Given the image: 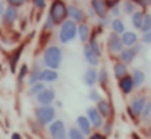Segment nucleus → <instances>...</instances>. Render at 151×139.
Returning a JSON list of instances; mask_svg holds the SVG:
<instances>
[{"label":"nucleus","instance_id":"nucleus-1","mask_svg":"<svg viewBox=\"0 0 151 139\" xmlns=\"http://www.w3.org/2000/svg\"><path fill=\"white\" fill-rule=\"evenodd\" d=\"M63 62V53L60 50V47L57 46H50L47 47L43 53V63L46 67L49 69H59L60 64Z\"/></svg>","mask_w":151,"mask_h":139},{"label":"nucleus","instance_id":"nucleus-2","mask_svg":"<svg viewBox=\"0 0 151 139\" xmlns=\"http://www.w3.org/2000/svg\"><path fill=\"white\" fill-rule=\"evenodd\" d=\"M78 37V25L73 21H65L60 25V31H59V40L63 44H68L70 41H73Z\"/></svg>","mask_w":151,"mask_h":139},{"label":"nucleus","instance_id":"nucleus-3","mask_svg":"<svg viewBox=\"0 0 151 139\" xmlns=\"http://www.w3.org/2000/svg\"><path fill=\"white\" fill-rule=\"evenodd\" d=\"M49 15L51 16V19L54 21L56 25H62L66 18H68V6L63 0H54L50 6Z\"/></svg>","mask_w":151,"mask_h":139},{"label":"nucleus","instance_id":"nucleus-4","mask_svg":"<svg viewBox=\"0 0 151 139\" xmlns=\"http://www.w3.org/2000/svg\"><path fill=\"white\" fill-rule=\"evenodd\" d=\"M35 119L40 125H50L51 122L56 120V111L51 105H40L34 110Z\"/></svg>","mask_w":151,"mask_h":139},{"label":"nucleus","instance_id":"nucleus-5","mask_svg":"<svg viewBox=\"0 0 151 139\" xmlns=\"http://www.w3.org/2000/svg\"><path fill=\"white\" fill-rule=\"evenodd\" d=\"M49 133L51 139H69L68 138V129L62 120H54L49 126Z\"/></svg>","mask_w":151,"mask_h":139},{"label":"nucleus","instance_id":"nucleus-6","mask_svg":"<svg viewBox=\"0 0 151 139\" xmlns=\"http://www.w3.org/2000/svg\"><path fill=\"white\" fill-rule=\"evenodd\" d=\"M139 50H141V46H138V44H135V46H132V47H125L120 51V54H119L120 56V62H123L125 64L132 63L135 60L137 54L139 53Z\"/></svg>","mask_w":151,"mask_h":139},{"label":"nucleus","instance_id":"nucleus-7","mask_svg":"<svg viewBox=\"0 0 151 139\" xmlns=\"http://www.w3.org/2000/svg\"><path fill=\"white\" fill-rule=\"evenodd\" d=\"M107 48L111 54H120V51L123 50V44L120 40V35L116 32H111L107 38Z\"/></svg>","mask_w":151,"mask_h":139},{"label":"nucleus","instance_id":"nucleus-8","mask_svg":"<svg viewBox=\"0 0 151 139\" xmlns=\"http://www.w3.org/2000/svg\"><path fill=\"white\" fill-rule=\"evenodd\" d=\"M18 16H19V10H18V7H15V6H6V9H4V13H3V25H6V27H12L15 22H16V19H18Z\"/></svg>","mask_w":151,"mask_h":139},{"label":"nucleus","instance_id":"nucleus-9","mask_svg":"<svg viewBox=\"0 0 151 139\" xmlns=\"http://www.w3.org/2000/svg\"><path fill=\"white\" fill-rule=\"evenodd\" d=\"M147 100L144 97H135L132 101H131V105H129V113L132 114V117H139L142 114V110H144V105H145Z\"/></svg>","mask_w":151,"mask_h":139},{"label":"nucleus","instance_id":"nucleus-10","mask_svg":"<svg viewBox=\"0 0 151 139\" xmlns=\"http://www.w3.org/2000/svg\"><path fill=\"white\" fill-rule=\"evenodd\" d=\"M87 117H88V120H90V123H91V126L93 128H101L103 126V120H104V117L101 116V113L97 110V107H88L87 108Z\"/></svg>","mask_w":151,"mask_h":139},{"label":"nucleus","instance_id":"nucleus-11","mask_svg":"<svg viewBox=\"0 0 151 139\" xmlns=\"http://www.w3.org/2000/svg\"><path fill=\"white\" fill-rule=\"evenodd\" d=\"M91 7L100 19L109 16V6L106 4V0H91Z\"/></svg>","mask_w":151,"mask_h":139},{"label":"nucleus","instance_id":"nucleus-12","mask_svg":"<svg viewBox=\"0 0 151 139\" xmlns=\"http://www.w3.org/2000/svg\"><path fill=\"white\" fill-rule=\"evenodd\" d=\"M84 82H85L87 87L93 88V87L99 82V70H97L96 67L90 66V67L85 70V73H84Z\"/></svg>","mask_w":151,"mask_h":139},{"label":"nucleus","instance_id":"nucleus-13","mask_svg":"<svg viewBox=\"0 0 151 139\" xmlns=\"http://www.w3.org/2000/svg\"><path fill=\"white\" fill-rule=\"evenodd\" d=\"M68 16H69V19L70 21H73V22H84V18H85V15H84V12L81 10V7H78V6H75V4H69L68 6Z\"/></svg>","mask_w":151,"mask_h":139},{"label":"nucleus","instance_id":"nucleus-14","mask_svg":"<svg viewBox=\"0 0 151 139\" xmlns=\"http://www.w3.org/2000/svg\"><path fill=\"white\" fill-rule=\"evenodd\" d=\"M40 82H44V84H51L54 81L59 79V73L54 70V69H41L40 70Z\"/></svg>","mask_w":151,"mask_h":139},{"label":"nucleus","instance_id":"nucleus-15","mask_svg":"<svg viewBox=\"0 0 151 139\" xmlns=\"http://www.w3.org/2000/svg\"><path fill=\"white\" fill-rule=\"evenodd\" d=\"M35 98H37V101H38L40 105H50L51 102L54 101V91L46 88L44 91H41V92L38 94Z\"/></svg>","mask_w":151,"mask_h":139},{"label":"nucleus","instance_id":"nucleus-16","mask_svg":"<svg viewBox=\"0 0 151 139\" xmlns=\"http://www.w3.org/2000/svg\"><path fill=\"white\" fill-rule=\"evenodd\" d=\"M119 90L122 91V94H131L134 91V88H135V85H134V81H132V76L131 75H126L125 78H122V79H119Z\"/></svg>","mask_w":151,"mask_h":139},{"label":"nucleus","instance_id":"nucleus-17","mask_svg":"<svg viewBox=\"0 0 151 139\" xmlns=\"http://www.w3.org/2000/svg\"><path fill=\"white\" fill-rule=\"evenodd\" d=\"M84 57H85V60L88 62V64L93 66V67H96V66L100 63V57L93 51V48L90 47V44H85V46H84Z\"/></svg>","mask_w":151,"mask_h":139},{"label":"nucleus","instance_id":"nucleus-18","mask_svg":"<svg viewBox=\"0 0 151 139\" xmlns=\"http://www.w3.org/2000/svg\"><path fill=\"white\" fill-rule=\"evenodd\" d=\"M78 38L81 40V43H88L91 40V28L88 24L81 22L78 25Z\"/></svg>","mask_w":151,"mask_h":139},{"label":"nucleus","instance_id":"nucleus-19","mask_svg":"<svg viewBox=\"0 0 151 139\" xmlns=\"http://www.w3.org/2000/svg\"><path fill=\"white\" fill-rule=\"evenodd\" d=\"M76 128L85 135V136H90L91 135V123H90V120H88V117L87 116H79L78 119H76Z\"/></svg>","mask_w":151,"mask_h":139},{"label":"nucleus","instance_id":"nucleus-20","mask_svg":"<svg viewBox=\"0 0 151 139\" xmlns=\"http://www.w3.org/2000/svg\"><path fill=\"white\" fill-rule=\"evenodd\" d=\"M120 40H122L123 47H132L137 44L138 35H137V32H134V31H125L123 34H120Z\"/></svg>","mask_w":151,"mask_h":139},{"label":"nucleus","instance_id":"nucleus-21","mask_svg":"<svg viewBox=\"0 0 151 139\" xmlns=\"http://www.w3.org/2000/svg\"><path fill=\"white\" fill-rule=\"evenodd\" d=\"M113 72H114V76H116L117 81L122 79V78H125L126 75H129V73H128V66H126L123 62H117V63H114V66H113Z\"/></svg>","mask_w":151,"mask_h":139},{"label":"nucleus","instance_id":"nucleus-22","mask_svg":"<svg viewBox=\"0 0 151 139\" xmlns=\"http://www.w3.org/2000/svg\"><path fill=\"white\" fill-rule=\"evenodd\" d=\"M131 76H132V81H134L135 88H139V87L144 85V82H145V73H144L141 69H135Z\"/></svg>","mask_w":151,"mask_h":139},{"label":"nucleus","instance_id":"nucleus-23","mask_svg":"<svg viewBox=\"0 0 151 139\" xmlns=\"http://www.w3.org/2000/svg\"><path fill=\"white\" fill-rule=\"evenodd\" d=\"M142 19H144V12L141 10H137L131 15V22H132V27L138 31H141V25H142Z\"/></svg>","mask_w":151,"mask_h":139},{"label":"nucleus","instance_id":"nucleus-24","mask_svg":"<svg viewBox=\"0 0 151 139\" xmlns=\"http://www.w3.org/2000/svg\"><path fill=\"white\" fill-rule=\"evenodd\" d=\"M96 107H97V110L101 113V116H103V117H109V116L111 114V107H110L109 101H106V100H103V98L97 102V105H96Z\"/></svg>","mask_w":151,"mask_h":139},{"label":"nucleus","instance_id":"nucleus-25","mask_svg":"<svg viewBox=\"0 0 151 139\" xmlns=\"http://www.w3.org/2000/svg\"><path fill=\"white\" fill-rule=\"evenodd\" d=\"M110 27H111V31L116 32V34H123L126 29H125V24L122 19L119 18H113L111 22H110Z\"/></svg>","mask_w":151,"mask_h":139},{"label":"nucleus","instance_id":"nucleus-26","mask_svg":"<svg viewBox=\"0 0 151 139\" xmlns=\"http://www.w3.org/2000/svg\"><path fill=\"white\" fill-rule=\"evenodd\" d=\"M122 12L123 13H126V15H132L134 12H137V3L134 1V0H123V3H122Z\"/></svg>","mask_w":151,"mask_h":139},{"label":"nucleus","instance_id":"nucleus-27","mask_svg":"<svg viewBox=\"0 0 151 139\" xmlns=\"http://www.w3.org/2000/svg\"><path fill=\"white\" fill-rule=\"evenodd\" d=\"M46 90V84L44 82H37V84H34V85H31L29 87V97H37L38 94L41 92V91H44Z\"/></svg>","mask_w":151,"mask_h":139},{"label":"nucleus","instance_id":"nucleus-28","mask_svg":"<svg viewBox=\"0 0 151 139\" xmlns=\"http://www.w3.org/2000/svg\"><path fill=\"white\" fill-rule=\"evenodd\" d=\"M68 138L69 139H85V135H84L78 128H69V130H68Z\"/></svg>","mask_w":151,"mask_h":139},{"label":"nucleus","instance_id":"nucleus-29","mask_svg":"<svg viewBox=\"0 0 151 139\" xmlns=\"http://www.w3.org/2000/svg\"><path fill=\"white\" fill-rule=\"evenodd\" d=\"M40 70L41 69H32L31 72H29V78H28V85L31 87V85H34V84H37V82H40Z\"/></svg>","mask_w":151,"mask_h":139},{"label":"nucleus","instance_id":"nucleus-30","mask_svg":"<svg viewBox=\"0 0 151 139\" xmlns=\"http://www.w3.org/2000/svg\"><path fill=\"white\" fill-rule=\"evenodd\" d=\"M141 31H142V32L151 31V13H147V12H144V19H142Z\"/></svg>","mask_w":151,"mask_h":139},{"label":"nucleus","instance_id":"nucleus-31","mask_svg":"<svg viewBox=\"0 0 151 139\" xmlns=\"http://www.w3.org/2000/svg\"><path fill=\"white\" fill-rule=\"evenodd\" d=\"M21 51H22V47H21V48H18V51H15V54L10 57V69H12V72H16L15 69H16V64H18V60H19Z\"/></svg>","mask_w":151,"mask_h":139},{"label":"nucleus","instance_id":"nucleus-32","mask_svg":"<svg viewBox=\"0 0 151 139\" xmlns=\"http://www.w3.org/2000/svg\"><path fill=\"white\" fill-rule=\"evenodd\" d=\"M27 75H28V66L27 64H22L21 69H19V73H18V84H22V81L25 79Z\"/></svg>","mask_w":151,"mask_h":139},{"label":"nucleus","instance_id":"nucleus-33","mask_svg":"<svg viewBox=\"0 0 151 139\" xmlns=\"http://www.w3.org/2000/svg\"><path fill=\"white\" fill-rule=\"evenodd\" d=\"M142 119L144 120H147V119H150L151 117V101H147L145 102V105H144V110H142Z\"/></svg>","mask_w":151,"mask_h":139},{"label":"nucleus","instance_id":"nucleus-34","mask_svg":"<svg viewBox=\"0 0 151 139\" xmlns=\"http://www.w3.org/2000/svg\"><path fill=\"white\" fill-rule=\"evenodd\" d=\"M90 47H91V48H93V51H94V53H96V54L100 57V56H101V48H100L99 41H97V40H94V38H93V40H90Z\"/></svg>","mask_w":151,"mask_h":139},{"label":"nucleus","instance_id":"nucleus-35","mask_svg":"<svg viewBox=\"0 0 151 139\" xmlns=\"http://www.w3.org/2000/svg\"><path fill=\"white\" fill-rule=\"evenodd\" d=\"M99 84H100L101 87H104V85L107 84V72H106L104 69H100V70H99Z\"/></svg>","mask_w":151,"mask_h":139},{"label":"nucleus","instance_id":"nucleus-36","mask_svg":"<svg viewBox=\"0 0 151 139\" xmlns=\"http://www.w3.org/2000/svg\"><path fill=\"white\" fill-rule=\"evenodd\" d=\"M28 0H6L7 6H15V7H21L27 3Z\"/></svg>","mask_w":151,"mask_h":139},{"label":"nucleus","instance_id":"nucleus-37","mask_svg":"<svg viewBox=\"0 0 151 139\" xmlns=\"http://www.w3.org/2000/svg\"><path fill=\"white\" fill-rule=\"evenodd\" d=\"M54 27H56L54 21L51 19L50 15H47V18H46V24H44V29H46V31H50L51 28H54Z\"/></svg>","mask_w":151,"mask_h":139},{"label":"nucleus","instance_id":"nucleus-38","mask_svg":"<svg viewBox=\"0 0 151 139\" xmlns=\"http://www.w3.org/2000/svg\"><path fill=\"white\" fill-rule=\"evenodd\" d=\"M32 4H34L35 9L43 10V9L46 7V0H32Z\"/></svg>","mask_w":151,"mask_h":139},{"label":"nucleus","instance_id":"nucleus-39","mask_svg":"<svg viewBox=\"0 0 151 139\" xmlns=\"http://www.w3.org/2000/svg\"><path fill=\"white\" fill-rule=\"evenodd\" d=\"M88 98H90L91 101H94V102H99L101 100V95L99 94V91H91L90 95H88Z\"/></svg>","mask_w":151,"mask_h":139},{"label":"nucleus","instance_id":"nucleus-40","mask_svg":"<svg viewBox=\"0 0 151 139\" xmlns=\"http://www.w3.org/2000/svg\"><path fill=\"white\" fill-rule=\"evenodd\" d=\"M120 12H122V7H120L119 4H116V6H113V7L110 9V13H111L113 18H117V16L120 15Z\"/></svg>","mask_w":151,"mask_h":139},{"label":"nucleus","instance_id":"nucleus-41","mask_svg":"<svg viewBox=\"0 0 151 139\" xmlns=\"http://www.w3.org/2000/svg\"><path fill=\"white\" fill-rule=\"evenodd\" d=\"M137 4H139L142 9H148L151 6V0H135Z\"/></svg>","mask_w":151,"mask_h":139},{"label":"nucleus","instance_id":"nucleus-42","mask_svg":"<svg viewBox=\"0 0 151 139\" xmlns=\"http://www.w3.org/2000/svg\"><path fill=\"white\" fill-rule=\"evenodd\" d=\"M141 40H142V43H145V44H151V31L144 32L142 37H141Z\"/></svg>","mask_w":151,"mask_h":139},{"label":"nucleus","instance_id":"nucleus-43","mask_svg":"<svg viewBox=\"0 0 151 139\" xmlns=\"http://www.w3.org/2000/svg\"><path fill=\"white\" fill-rule=\"evenodd\" d=\"M119 1H120V0H106V4L109 6V9H111L113 6L119 4Z\"/></svg>","mask_w":151,"mask_h":139},{"label":"nucleus","instance_id":"nucleus-44","mask_svg":"<svg viewBox=\"0 0 151 139\" xmlns=\"http://www.w3.org/2000/svg\"><path fill=\"white\" fill-rule=\"evenodd\" d=\"M88 139H106V135H103V133H91Z\"/></svg>","mask_w":151,"mask_h":139},{"label":"nucleus","instance_id":"nucleus-45","mask_svg":"<svg viewBox=\"0 0 151 139\" xmlns=\"http://www.w3.org/2000/svg\"><path fill=\"white\" fill-rule=\"evenodd\" d=\"M4 9H6V6H4V3L0 0V16H3V13H4Z\"/></svg>","mask_w":151,"mask_h":139},{"label":"nucleus","instance_id":"nucleus-46","mask_svg":"<svg viewBox=\"0 0 151 139\" xmlns=\"http://www.w3.org/2000/svg\"><path fill=\"white\" fill-rule=\"evenodd\" d=\"M10 139H22V136H21L19 133H16V132H15V133H12V136H10Z\"/></svg>","mask_w":151,"mask_h":139},{"label":"nucleus","instance_id":"nucleus-47","mask_svg":"<svg viewBox=\"0 0 151 139\" xmlns=\"http://www.w3.org/2000/svg\"><path fill=\"white\" fill-rule=\"evenodd\" d=\"M0 51H1V46H0Z\"/></svg>","mask_w":151,"mask_h":139},{"label":"nucleus","instance_id":"nucleus-48","mask_svg":"<svg viewBox=\"0 0 151 139\" xmlns=\"http://www.w3.org/2000/svg\"><path fill=\"white\" fill-rule=\"evenodd\" d=\"M150 120H151V117H150Z\"/></svg>","mask_w":151,"mask_h":139}]
</instances>
